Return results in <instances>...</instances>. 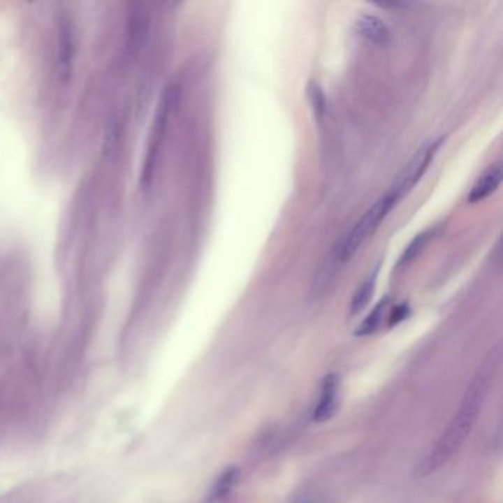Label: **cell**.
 Masks as SVG:
<instances>
[{"instance_id":"cell-1","label":"cell","mask_w":503,"mask_h":503,"mask_svg":"<svg viewBox=\"0 0 503 503\" xmlns=\"http://www.w3.org/2000/svg\"><path fill=\"white\" fill-rule=\"evenodd\" d=\"M496 369L497 359L490 356V359H487L476 370L458 406V412L449 422L447 428L439 437V440L431 446L425 456L416 465L415 475L418 479H425V476L439 471L465 443L487 400Z\"/></svg>"},{"instance_id":"cell-2","label":"cell","mask_w":503,"mask_h":503,"mask_svg":"<svg viewBox=\"0 0 503 503\" xmlns=\"http://www.w3.org/2000/svg\"><path fill=\"white\" fill-rule=\"evenodd\" d=\"M179 98H180L179 86L170 85L168 87L164 89L163 95L160 98V102H158V107H156V111L154 115V123L151 127L150 139H148L147 154H145L143 166H142V171H140V187L145 189L150 188V184L152 182L154 171H155V167L158 163V156H160V152H161V147L164 142L170 117L177 107Z\"/></svg>"},{"instance_id":"cell-3","label":"cell","mask_w":503,"mask_h":503,"mask_svg":"<svg viewBox=\"0 0 503 503\" xmlns=\"http://www.w3.org/2000/svg\"><path fill=\"white\" fill-rule=\"evenodd\" d=\"M395 205V201L393 198L386 194L382 198L370 207L363 217L354 224V228L344 238L342 244L340 245V249H337V258L341 263H346L351 260L357 251H359L365 242L369 240L372 233L379 228L381 221L388 216L393 207Z\"/></svg>"},{"instance_id":"cell-4","label":"cell","mask_w":503,"mask_h":503,"mask_svg":"<svg viewBox=\"0 0 503 503\" xmlns=\"http://www.w3.org/2000/svg\"><path fill=\"white\" fill-rule=\"evenodd\" d=\"M443 139H434L425 142L414 154V156L410 158V161L404 166L402 173L397 176L393 187L387 192L395 201V204L400 203L403 198L416 187V183L422 179V176L425 175V171L428 170L437 150L440 148Z\"/></svg>"},{"instance_id":"cell-5","label":"cell","mask_w":503,"mask_h":503,"mask_svg":"<svg viewBox=\"0 0 503 503\" xmlns=\"http://www.w3.org/2000/svg\"><path fill=\"white\" fill-rule=\"evenodd\" d=\"M338 395H340V377L335 374H329L323 378L319 399L313 409L314 422H326L333 418L338 409Z\"/></svg>"},{"instance_id":"cell-6","label":"cell","mask_w":503,"mask_h":503,"mask_svg":"<svg viewBox=\"0 0 503 503\" xmlns=\"http://www.w3.org/2000/svg\"><path fill=\"white\" fill-rule=\"evenodd\" d=\"M74 61V34L68 21L59 24L58 36V71L59 77L67 83L71 77Z\"/></svg>"},{"instance_id":"cell-7","label":"cell","mask_w":503,"mask_h":503,"mask_svg":"<svg viewBox=\"0 0 503 503\" xmlns=\"http://www.w3.org/2000/svg\"><path fill=\"white\" fill-rule=\"evenodd\" d=\"M500 180H502V164L495 163L484 171V173L479 177V180L475 182L469 192L468 201L474 204L486 200L488 195L496 192L500 184Z\"/></svg>"},{"instance_id":"cell-8","label":"cell","mask_w":503,"mask_h":503,"mask_svg":"<svg viewBox=\"0 0 503 503\" xmlns=\"http://www.w3.org/2000/svg\"><path fill=\"white\" fill-rule=\"evenodd\" d=\"M356 31L359 33V36H362L366 41H369L370 43L375 45H381L386 43L390 37V31L388 27L386 25L379 17L377 15H362L357 18L356 24Z\"/></svg>"},{"instance_id":"cell-9","label":"cell","mask_w":503,"mask_h":503,"mask_svg":"<svg viewBox=\"0 0 503 503\" xmlns=\"http://www.w3.org/2000/svg\"><path fill=\"white\" fill-rule=\"evenodd\" d=\"M388 302H390V298L386 297L377 304L374 310L365 317V321L359 326H357V329H356L357 337H366V335L377 333L378 328L381 326V323L384 321V316H386Z\"/></svg>"},{"instance_id":"cell-10","label":"cell","mask_w":503,"mask_h":503,"mask_svg":"<svg viewBox=\"0 0 503 503\" xmlns=\"http://www.w3.org/2000/svg\"><path fill=\"white\" fill-rule=\"evenodd\" d=\"M238 481H240V469L235 467L226 469L219 476V480L216 481L213 490H211V499L214 500L223 499L224 496L232 492Z\"/></svg>"},{"instance_id":"cell-11","label":"cell","mask_w":503,"mask_h":503,"mask_svg":"<svg viewBox=\"0 0 503 503\" xmlns=\"http://www.w3.org/2000/svg\"><path fill=\"white\" fill-rule=\"evenodd\" d=\"M374 288H375L374 276L367 277V279H366L359 288H357V291L354 293V297H353V300H351V306H350L351 314L360 313V312L367 306V302H369L370 297H372Z\"/></svg>"},{"instance_id":"cell-12","label":"cell","mask_w":503,"mask_h":503,"mask_svg":"<svg viewBox=\"0 0 503 503\" xmlns=\"http://www.w3.org/2000/svg\"><path fill=\"white\" fill-rule=\"evenodd\" d=\"M430 235H431L430 232H422V233H419V235L415 238V240H414L412 242H410V244L407 245V248L404 249V253L402 254V257H400V260H399V264H397V268L403 269V268L407 266V264L412 263V261L419 256V253L423 249V247L427 245V242H428V240H430Z\"/></svg>"},{"instance_id":"cell-13","label":"cell","mask_w":503,"mask_h":503,"mask_svg":"<svg viewBox=\"0 0 503 503\" xmlns=\"http://www.w3.org/2000/svg\"><path fill=\"white\" fill-rule=\"evenodd\" d=\"M307 98L312 105L313 114L317 117V120H322L326 112V99L323 89L317 85V82H310L307 86Z\"/></svg>"},{"instance_id":"cell-14","label":"cell","mask_w":503,"mask_h":503,"mask_svg":"<svg viewBox=\"0 0 503 503\" xmlns=\"http://www.w3.org/2000/svg\"><path fill=\"white\" fill-rule=\"evenodd\" d=\"M291 503H329L328 499L316 490H301L298 492Z\"/></svg>"},{"instance_id":"cell-15","label":"cell","mask_w":503,"mask_h":503,"mask_svg":"<svg viewBox=\"0 0 503 503\" xmlns=\"http://www.w3.org/2000/svg\"><path fill=\"white\" fill-rule=\"evenodd\" d=\"M407 313H409V309H407L406 304H402V306L395 307L394 312L391 313V317H390V325L400 323L403 319H406Z\"/></svg>"}]
</instances>
